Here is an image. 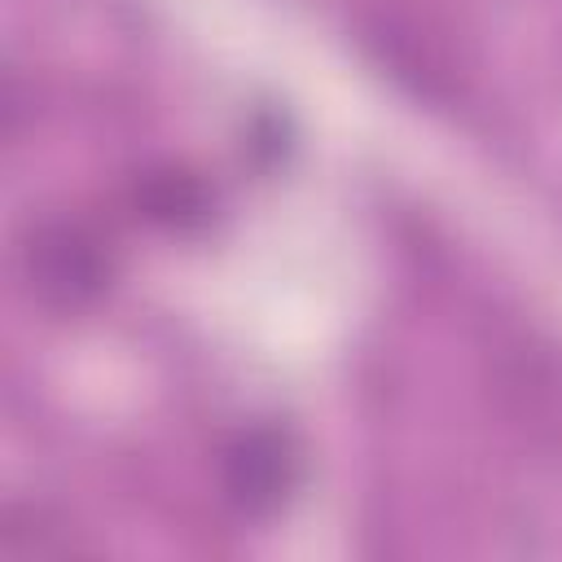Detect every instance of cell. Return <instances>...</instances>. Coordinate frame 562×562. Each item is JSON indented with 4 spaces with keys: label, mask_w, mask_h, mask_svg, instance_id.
Segmentation results:
<instances>
[{
    "label": "cell",
    "mask_w": 562,
    "mask_h": 562,
    "mask_svg": "<svg viewBox=\"0 0 562 562\" xmlns=\"http://www.w3.org/2000/svg\"><path fill=\"white\" fill-rule=\"evenodd\" d=\"M224 479L241 509H272L294 483V457L277 430H255L228 452Z\"/></svg>",
    "instance_id": "1"
},
{
    "label": "cell",
    "mask_w": 562,
    "mask_h": 562,
    "mask_svg": "<svg viewBox=\"0 0 562 562\" xmlns=\"http://www.w3.org/2000/svg\"><path fill=\"white\" fill-rule=\"evenodd\" d=\"M40 281L61 290L66 299H79V294H92L101 285V259L88 241L61 233L57 241L40 246Z\"/></svg>",
    "instance_id": "2"
}]
</instances>
